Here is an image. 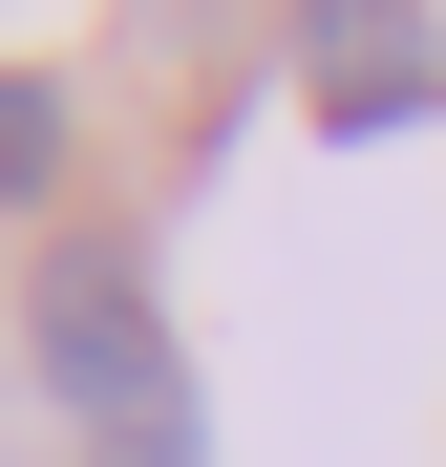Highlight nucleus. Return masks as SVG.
<instances>
[{
	"instance_id": "obj_1",
	"label": "nucleus",
	"mask_w": 446,
	"mask_h": 467,
	"mask_svg": "<svg viewBox=\"0 0 446 467\" xmlns=\"http://www.w3.org/2000/svg\"><path fill=\"white\" fill-rule=\"evenodd\" d=\"M22 361H43L107 446H128L149 404H192V382H171V297H149V234H64L43 297H22Z\"/></svg>"
},
{
	"instance_id": "obj_2",
	"label": "nucleus",
	"mask_w": 446,
	"mask_h": 467,
	"mask_svg": "<svg viewBox=\"0 0 446 467\" xmlns=\"http://www.w3.org/2000/svg\"><path fill=\"white\" fill-rule=\"evenodd\" d=\"M297 107H319V149L446 128V22L425 0H297Z\"/></svg>"
},
{
	"instance_id": "obj_3",
	"label": "nucleus",
	"mask_w": 446,
	"mask_h": 467,
	"mask_svg": "<svg viewBox=\"0 0 446 467\" xmlns=\"http://www.w3.org/2000/svg\"><path fill=\"white\" fill-rule=\"evenodd\" d=\"M64 149H86V107L43 64H0V213H64Z\"/></svg>"
},
{
	"instance_id": "obj_4",
	"label": "nucleus",
	"mask_w": 446,
	"mask_h": 467,
	"mask_svg": "<svg viewBox=\"0 0 446 467\" xmlns=\"http://www.w3.org/2000/svg\"><path fill=\"white\" fill-rule=\"evenodd\" d=\"M107 467H213V425H192V404H149V425H128Z\"/></svg>"
}]
</instances>
